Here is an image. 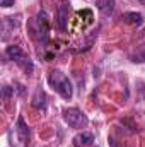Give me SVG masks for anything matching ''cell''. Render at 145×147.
<instances>
[{
    "instance_id": "cell-9",
    "label": "cell",
    "mask_w": 145,
    "mask_h": 147,
    "mask_svg": "<svg viewBox=\"0 0 145 147\" xmlns=\"http://www.w3.org/2000/svg\"><path fill=\"white\" fill-rule=\"evenodd\" d=\"M33 106L36 110H44L46 108V94L43 89H36L34 98H33Z\"/></svg>"
},
{
    "instance_id": "cell-6",
    "label": "cell",
    "mask_w": 145,
    "mask_h": 147,
    "mask_svg": "<svg viewBox=\"0 0 145 147\" xmlns=\"http://www.w3.org/2000/svg\"><path fill=\"white\" fill-rule=\"evenodd\" d=\"M5 58L7 60H14V62H22L26 57H24V51L21 50V46H17V45H10V46H7V50H5Z\"/></svg>"
},
{
    "instance_id": "cell-2",
    "label": "cell",
    "mask_w": 145,
    "mask_h": 147,
    "mask_svg": "<svg viewBox=\"0 0 145 147\" xmlns=\"http://www.w3.org/2000/svg\"><path fill=\"white\" fill-rule=\"evenodd\" d=\"M63 120L72 128H84L89 123L87 116L79 110V108H67V110L63 111Z\"/></svg>"
},
{
    "instance_id": "cell-3",
    "label": "cell",
    "mask_w": 145,
    "mask_h": 147,
    "mask_svg": "<svg viewBox=\"0 0 145 147\" xmlns=\"http://www.w3.org/2000/svg\"><path fill=\"white\" fill-rule=\"evenodd\" d=\"M33 31L38 33V38L43 41V43H46L48 41V36H50V16L44 12V10H41L39 14H38V17L33 21Z\"/></svg>"
},
{
    "instance_id": "cell-11",
    "label": "cell",
    "mask_w": 145,
    "mask_h": 147,
    "mask_svg": "<svg viewBox=\"0 0 145 147\" xmlns=\"http://www.w3.org/2000/svg\"><path fill=\"white\" fill-rule=\"evenodd\" d=\"M10 94H12V87H10V86H3V87H2V98L7 101V99L10 98Z\"/></svg>"
},
{
    "instance_id": "cell-1",
    "label": "cell",
    "mask_w": 145,
    "mask_h": 147,
    "mask_svg": "<svg viewBox=\"0 0 145 147\" xmlns=\"http://www.w3.org/2000/svg\"><path fill=\"white\" fill-rule=\"evenodd\" d=\"M48 82H50V86H51L63 99H70V98L73 96L72 82H70V79H68L63 72H60V70L50 72V75H48Z\"/></svg>"
},
{
    "instance_id": "cell-13",
    "label": "cell",
    "mask_w": 145,
    "mask_h": 147,
    "mask_svg": "<svg viewBox=\"0 0 145 147\" xmlns=\"http://www.w3.org/2000/svg\"><path fill=\"white\" fill-rule=\"evenodd\" d=\"M111 147H118V146H116V144H114V142H113V144H111Z\"/></svg>"
},
{
    "instance_id": "cell-7",
    "label": "cell",
    "mask_w": 145,
    "mask_h": 147,
    "mask_svg": "<svg viewBox=\"0 0 145 147\" xmlns=\"http://www.w3.org/2000/svg\"><path fill=\"white\" fill-rule=\"evenodd\" d=\"M17 135H19L21 144H26L29 140V128H28L22 116H19V120H17Z\"/></svg>"
},
{
    "instance_id": "cell-4",
    "label": "cell",
    "mask_w": 145,
    "mask_h": 147,
    "mask_svg": "<svg viewBox=\"0 0 145 147\" xmlns=\"http://www.w3.org/2000/svg\"><path fill=\"white\" fill-rule=\"evenodd\" d=\"M68 16H70V7L67 2H62L56 9V22H58V28L60 31H67V26H68Z\"/></svg>"
},
{
    "instance_id": "cell-12",
    "label": "cell",
    "mask_w": 145,
    "mask_h": 147,
    "mask_svg": "<svg viewBox=\"0 0 145 147\" xmlns=\"http://www.w3.org/2000/svg\"><path fill=\"white\" fill-rule=\"evenodd\" d=\"M14 2H15V0H0V5L7 9V7H12V5H14Z\"/></svg>"
},
{
    "instance_id": "cell-5",
    "label": "cell",
    "mask_w": 145,
    "mask_h": 147,
    "mask_svg": "<svg viewBox=\"0 0 145 147\" xmlns=\"http://www.w3.org/2000/svg\"><path fill=\"white\" fill-rule=\"evenodd\" d=\"M73 147H91L94 144V135L89 134V132H82V134H77L72 139Z\"/></svg>"
},
{
    "instance_id": "cell-10",
    "label": "cell",
    "mask_w": 145,
    "mask_h": 147,
    "mask_svg": "<svg viewBox=\"0 0 145 147\" xmlns=\"http://www.w3.org/2000/svg\"><path fill=\"white\" fill-rule=\"evenodd\" d=\"M123 19L130 24H135V26H142L144 24V16L140 12H126L123 16Z\"/></svg>"
},
{
    "instance_id": "cell-14",
    "label": "cell",
    "mask_w": 145,
    "mask_h": 147,
    "mask_svg": "<svg viewBox=\"0 0 145 147\" xmlns=\"http://www.w3.org/2000/svg\"><path fill=\"white\" fill-rule=\"evenodd\" d=\"M140 2H142V3H145V0H140Z\"/></svg>"
},
{
    "instance_id": "cell-8",
    "label": "cell",
    "mask_w": 145,
    "mask_h": 147,
    "mask_svg": "<svg viewBox=\"0 0 145 147\" xmlns=\"http://www.w3.org/2000/svg\"><path fill=\"white\" fill-rule=\"evenodd\" d=\"M96 7L103 16H111L114 10V0H96Z\"/></svg>"
},
{
    "instance_id": "cell-15",
    "label": "cell",
    "mask_w": 145,
    "mask_h": 147,
    "mask_svg": "<svg viewBox=\"0 0 145 147\" xmlns=\"http://www.w3.org/2000/svg\"><path fill=\"white\" fill-rule=\"evenodd\" d=\"M144 58H145V53H144Z\"/></svg>"
}]
</instances>
